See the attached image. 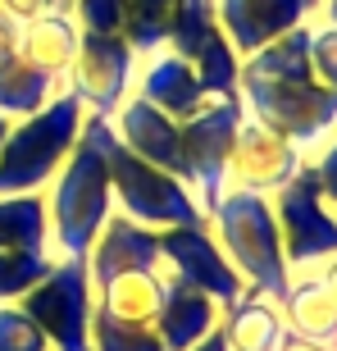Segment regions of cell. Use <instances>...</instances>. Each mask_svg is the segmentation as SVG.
Listing matches in <instances>:
<instances>
[{
    "label": "cell",
    "mask_w": 337,
    "mask_h": 351,
    "mask_svg": "<svg viewBox=\"0 0 337 351\" xmlns=\"http://www.w3.org/2000/svg\"><path fill=\"white\" fill-rule=\"evenodd\" d=\"M68 14H73L78 32L123 37V0H68Z\"/></svg>",
    "instance_id": "f1b7e54d"
},
{
    "label": "cell",
    "mask_w": 337,
    "mask_h": 351,
    "mask_svg": "<svg viewBox=\"0 0 337 351\" xmlns=\"http://www.w3.org/2000/svg\"><path fill=\"white\" fill-rule=\"evenodd\" d=\"M319 278H324V283H328V292L337 297V256H333V261H324V265H319Z\"/></svg>",
    "instance_id": "d590c367"
},
{
    "label": "cell",
    "mask_w": 337,
    "mask_h": 351,
    "mask_svg": "<svg viewBox=\"0 0 337 351\" xmlns=\"http://www.w3.org/2000/svg\"><path fill=\"white\" fill-rule=\"evenodd\" d=\"M10 123H14V119H5V114H0V146H5V137H10Z\"/></svg>",
    "instance_id": "74e56055"
},
{
    "label": "cell",
    "mask_w": 337,
    "mask_h": 351,
    "mask_svg": "<svg viewBox=\"0 0 337 351\" xmlns=\"http://www.w3.org/2000/svg\"><path fill=\"white\" fill-rule=\"evenodd\" d=\"M310 169H314V178H319V192H324V201L337 210V132L310 156Z\"/></svg>",
    "instance_id": "4dcf8cb0"
},
{
    "label": "cell",
    "mask_w": 337,
    "mask_h": 351,
    "mask_svg": "<svg viewBox=\"0 0 337 351\" xmlns=\"http://www.w3.org/2000/svg\"><path fill=\"white\" fill-rule=\"evenodd\" d=\"M319 14H324V23H337V0H319Z\"/></svg>",
    "instance_id": "8d00e7d4"
},
{
    "label": "cell",
    "mask_w": 337,
    "mask_h": 351,
    "mask_svg": "<svg viewBox=\"0 0 337 351\" xmlns=\"http://www.w3.org/2000/svg\"><path fill=\"white\" fill-rule=\"evenodd\" d=\"M82 123H87V110L68 91L46 101L37 114L14 119L10 137L0 146V196L46 192L60 165L68 160V151L78 146Z\"/></svg>",
    "instance_id": "277c9868"
},
{
    "label": "cell",
    "mask_w": 337,
    "mask_h": 351,
    "mask_svg": "<svg viewBox=\"0 0 337 351\" xmlns=\"http://www.w3.org/2000/svg\"><path fill=\"white\" fill-rule=\"evenodd\" d=\"M173 0H123V41L137 55H151L168 41Z\"/></svg>",
    "instance_id": "d4e9b609"
},
{
    "label": "cell",
    "mask_w": 337,
    "mask_h": 351,
    "mask_svg": "<svg viewBox=\"0 0 337 351\" xmlns=\"http://www.w3.org/2000/svg\"><path fill=\"white\" fill-rule=\"evenodd\" d=\"M132 96L151 101L155 110H164V114L178 119V123H187L192 114H201L205 101H210L205 87H201V78H196L192 60L173 55L168 46H160V51H151V55H137Z\"/></svg>",
    "instance_id": "5bb4252c"
},
{
    "label": "cell",
    "mask_w": 337,
    "mask_h": 351,
    "mask_svg": "<svg viewBox=\"0 0 337 351\" xmlns=\"http://www.w3.org/2000/svg\"><path fill=\"white\" fill-rule=\"evenodd\" d=\"M60 91H64V87H60V78L32 69L27 60H18V55H10V60L0 64V114H5V119L37 114L41 105L55 101Z\"/></svg>",
    "instance_id": "7402d4cb"
},
{
    "label": "cell",
    "mask_w": 337,
    "mask_h": 351,
    "mask_svg": "<svg viewBox=\"0 0 337 351\" xmlns=\"http://www.w3.org/2000/svg\"><path fill=\"white\" fill-rule=\"evenodd\" d=\"M164 269H128L96 283V311L110 319H128V324H155L160 306H164Z\"/></svg>",
    "instance_id": "ac0fdd59"
},
{
    "label": "cell",
    "mask_w": 337,
    "mask_h": 351,
    "mask_svg": "<svg viewBox=\"0 0 337 351\" xmlns=\"http://www.w3.org/2000/svg\"><path fill=\"white\" fill-rule=\"evenodd\" d=\"M64 10H68V0H64Z\"/></svg>",
    "instance_id": "f35d334b"
},
{
    "label": "cell",
    "mask_w": 337,
    "mask_h": 351,
    "mask_svg": "<svg viewBox=\"0 0 337 351\" xmlns=\"http://www.w3.org/2000/svg\"><path fill=\"white\" fill-rule=\"evenodd\" d=\"M105 156H110V192H114L118 215H128V219L146 223L155 233L205 219V210H201V201H196V192L187 182L155 169V165H146V160H137L114 132H110V151Z\"/></svg>",
    "instance_id": "5b68a950"
},
{
    "label": "cell",
    "mask_w": 337,
    "mask_h": 351,
    "mask_svg": "<svg viewBox=\"0 0 337 351\" xmlns=\"http://www.w3.org/2000/svg\"><path fill=\"white\" fill-rule=\"evenodd\" d=\"M0 351H51L41 324L18 306V301H5V306H0Z\"/></svg>",
    "instance_id": "83f0119b"
},
{
    "label": "cell",
    "mask_w": 337,
    "mask_h": 351,
    "mask_svg": "<svg viewBox=\"0 0 337 351\" xmlns=\"http://www.w3.org/2000/svg\"><path fill=\"white\" fill-rule=\"evenodd\" d=\"M273 201V219H278V233H283V256L292 274L319 269L324 261L337 256V210L324 201L319 192V178H314L310 160L297 169V178L278 187L269 196Z\"/></svg>",
    "instance_id": "52a82bcc"
},
{
    "label": "cell",
    "mask_w": 337,
    "mask_h": 351,
    "mask_svg": "<svg viewBox=\"0 0 337 351\" xmlns=\"http://www.w3.org/2000/svg\"><path fill=\"white\" fill-rule=\"evenodd\" d=\"M18 306L41 324L51 351H91L96 287H91L87 256H55L46 278L27 287Z\"/></svg>",
    "instance_id": "8992f818"
},
{
    "label": "cell",
    "mask_w": 337,
    "mask_h": 351,
    "mask_svg": "<svg viewBox=\"0 0 337 351\" xmlns=\"http://www.w3.org/2000/svg\"><path fill=\"white\" fill-rule=\"evenodd\" d=\"M333 351H337V342H333Z\"/></svg>",
    "instance_id": "ab89813d"
},
{
    "label": "cell",
    "mask_w": 337,
    "mask_h": 351,
    "mask_svg": "<svg viewBox=\"0 0 337 351\" xmlns=\"http://www.w3.org/2000/svg\"><path fill=\"white\" fill-rule=\"evenodd\" d=\"M0 251H51L46 192L0 196Z\"/></svg>",
    "instance_id": "44dd1931"
},
{
    "label": "cell",
    "mask_w": 337,
    "mask_h": 351,
    "mask_svg": "<svg viewBox=\"0 0 337 351\" xmlns=\"http://www.w3.org/2000/svg\"><path fill=\"white\" fill-rule=\"evenodd\" d=\"M110 128H114V137L128 146L137 160H146V165H155V169H164V173L187 182V156H182V123L178 119H168L164 110H155V105L142 101V96H128V101L114 110ZM187 187H192V182H187Z\"/></svg>",
    "instance_id": "4fadbf2b"
},
{
    "label": "cell",
    "mask_w": 337,
    "mask_h": 351,
    "mask_svg": "<svg viewBox=\"0 0 337 351\" xmlns=\"http://www.w3.org/2000/svg\"><path fill=\"white\" fill-rule=\"evenodd\" d=\"M110 119L87 114L78 146L68 151L60 173L46 187V215H51V251L55 256H87L105 219L114 215L110 192Z\"/></svg>",
    "instance_id": "7a4b0ae2"
},
{
    "label": "cell",
    "mask_w": 337,
    "mask_h": 351,
    "mask_svg": "<svg viewBox=\"0 0 337 351\" xmlns=\"http://www.w3.org/2000/svg\"><path fill=\"white\" fill-rule=\"evenodd\" d=\"M192 69H196V78H201V87H205L210 101H228V96H237V82H242V55L233 51V41L223 37V27L192 55Z\"/></svg>",
    "instance_id": "603a6c76"
},
{
    "label": "cell",
    "mask_w": 337,
    "mask_h": 351,
    "mask_svg": "<svg viewBox=\"0 0 337 351\" xmlns=\"http://www.w3.org/2000/svg\"><path fill=\"white\" fill-rule=\"evenodd\" d=\"M78 23L68 10H51L32 19V23H18V60H27L32 69L51 73V78H64L73 55H78Z\"/></svg>",
    "instance_id": "d6986e66"
},
{
    "label": "cell",
    "mask_w": 337,
    "mask_h": 351,
    "mask_svg": "<svg viewBox=\"0 0 337 351\" xmlns=\"http://www.w3.org/2000/svg\"><path fill=\"white\" fill-rule=\"evenodd\" d=\"M87 269H91V287L128 269H160V233L114 210L87 251Z\"/></svg>",
    "instance_id": "9a60e30c"
},
{
    "label": "cell",
    "mask_w": 337,
    "mask_h": 351,
    "mask_svg": "<svg viewBox=\"0 0 337 351\" xmlns=\"http://www.w3.org/2000/svg\"><path fill=\"white\" fill-rule=\"evenodd\" d=\"M314 14H319V0H214V19L242 60L292 27H305Z\"/></svg>",
    "instance_id": "7c38bea8"
},
{
    "label": "cell",
    "mask_w": 337,
    "mask_h": 351,
    "mask_svg": "<svg viewBox=\"0 0 337 351\" xmlns=\"http://www.w3.org/2000/svg\"><path fill=\"white\" fill-rule=\"evenodd\" d=\"M0 10L10 14L14 23H32V19H41L51 10H64V0H0Z\"/></svg>",
    "instance_id": "1f68e13d"
},
{
    "label": "cell",
    "mask_w": 337,
    "mask_h": 351,
    "mask_svg": "<svg viewBox=\"0 0 337 351\" xmlns=\"http://www.w3.org/2000/svg\"><path fill=\"white\" fill-rule=\"evenodd\" d=\"M310 73L337 91V23H310Z\"/></svg>",
    "instance_id": "f546056e"
},
{
    "label": "cell",
    "mask_w": 337,
    "mask_h": 351,
    "mask_svg": "<svg viewBox=\"0 0 337 351\" xmlns=\"http://www.w3.org/2000/svg\"><path fill=\"white\" fill-rule=\"evenodd\" d=\"M219 319H223L219 301H210L205 292L168 278L164 306H160V315H155V333H160V342H164V351H192L201 338H210V333L219 328Z\"/></svg>",
    "instance_id": "2e32d148"
},
{
    "label": "cell",
    "mask_w": 337,
    "mask_h": 351,
    "mask_svg": "<svg viewBox=\"0 0 337 351\" xmlns=\"http://www.w3.org/2000/svg\"><path fill=\"white\" fill-rule=\"evenodd\" d=\"M237 101L251 119L283 132L310 160L337 132V91L310 73V23L283 32L242 60Z\"/></svg>",
    "instance_id": "6da1fadb"
},
{
    "label": "cell",
    "mask_w": 337,
    "mask_h": 351,
    "mask_svg": "<svg viewBox=\"0 0 337 351\" xmlns=\"http://www.w3.org/2000/svg\"><path fill=\"white\" fill-rule=\"evenodd\" d=\"M132 73H137V51L123 37H96L82 32L78 37V55L68 73L60 78V87L68 96H78L87 114L114 119V110L132 96Z\"/></svg>",
    "instance_id": "30bf717a"
},
{
    "label": "cell",
    "mask_w": 337,
    "mask_h": 351,
    "mask_svg": "<svg viewBox=\"0 0 337 351\" xmlns=\"http://www.w3.org/2000/svg\"><path fill=\"white\" fill-rule=\"evenodd\" d=\"M192 351H228V342H223V333L214 328V333H210V338H201V342H196Z\"/></svg>",
    "instance_id": "e575fe53"
},
{
    "label": "cell",
    "mask_w": 337,
    "mask_h": 351,
    "mask_svg": "<svg viewBox=\"0 0 337 351\" xmlns=\"http://www.w3.org/2000/svg\"><path fill=\"white\" fill-rule=\"evenodd\" d=\"M91 351H164L155 324H128L110 315H91Z\"/></svg>",
    "instance_id": "484cf974"
},
{
    "label": "cell",
    "mask_w": 337,
    "mask_h": 351,
    "mask_svg": "<svg viewBox=\"0 0 337 351\" xmlns=\"http://www.w3.org/2000/svg\"><path fill=\"white\" fill-rule=\"evenodd\" d=\"M10 55H18V23L0 10V64H5Z\"/></svg>",
    "instance_id": "d6a6232c"
},
{
    "label": "cell",
    "mask_w": 337,
    "mask_h": 351,
    "mask_svg": "<svg viewBox=\"0 0 337 351\" xmlns=\"http://www.w3.org/2000/svg\"><path fill=\"white\" fill-rule=\"evenodd\" d=\"M219 32V19H214V0H173V19H168V51L192 60L210 37Z\"/></svg>",
    "instance_id": "cb8c5ba5"
},
{
    "label": "cell",
    "mask_w": 337,
    "mask_h": 351,
    "mask_svg": "<svg viewBox=\"0 0 337 351\" xmlns=\"http://www.w3.org/2000/svg\"><path fill=\"white\" fill-rule=\"evenodd\" d=\"M242 101L228 96V101H205L201 114H192L182 123V156H187V182H192L201 210H214L219 196L228 192V151H233V137L242 128Z\"/></svg>",
    "instance_id": "ba28073f"
},
{
    "label": "cell",
    "mask_w": 337,
    "mask_h": 351,
    "mask_svg": "<svg viewBox=\"0 0 337 351\" xmlns=\"http://www.w3.org/2000/svg\"><path fill=\"white\" fill-rule=\"evenodd\" d=\"M205 223H210V233H214V242H219V251L233 261V269L242 274V283L251 292H260V297H269V301L287 297L292 269H287L283 233H278L269 196L228 187L219 196V206L205 215Z\"/></svg>",
    "instance_id": "3957f363"
},
{
    "label": "cell",
    "mask_w": 337,
    "mask_h": 351,
    "mask_svg": "<svg viewBox=\"0 0 337 351\" xmlns=\"http://www.w3.org/2000/svg\"><path fill=\"white\" fill-rule=\"evenodd\" d=\"M160 269L173 278V283H187L196 292H205L210 301H219L223 311L233 301L247 297V283L242 274L233 269V261L219 251L210 223H178V228H164L160 233Z\"/></svg>",
    "instance_id": "9c48e42d"
},
{
    "label": "cell",
    "mask_w": 337,
    "mask_h": 351,
    "mask_svg": "<svg viewBox=\"0 0 337 351\" xmlns=\"http://www.w3.org/2000/svg\"><path fill=\"white\" fill-rule=\"evenodd\" d=\"M278 311L287 319V333H297L305 342H319V347H333L337 342V297L328 292L319 269L292 274L287 297L278 301Z\"/></svg>",
    "instance_id": "e0dca14e"
},
{
    "label": "cell",
    "mask_w": 337,
    "mask_h": 351,
    "mask_svg": "<svg viewBox=\"0 0 337 351\" xmlns=\"http://www.w3.org/2000/svg\"><path fill=\"white\" fill-rule=\"evenodd\" d=\"M301 165H305V156L287 142L283 132H273L269 123L247 114L233 137V151H228V187L273 196L278 187H287L297 178Z\"/></svg>",
    "instance_id": "8fae6325"
},
{
    "label": "cell",
    "mask_w": 337,
    "mask_h": 351,
    "mask_svg": "<svg viewBox=\"0 0 337 351\" xmlns=\"http://www.w3.org/2000/svg\"><path fill=\"white\" fill-rule=\"evenodd\" d=\"M219 333L228 342V351H278L287 342V319L278 311V301L247 287V297L223 311Z\"/></svg>",
    "instance_id": "ffe728a7"
},
{
    "label": "cell",
    "mask_w": 337,
    "mask_h": 351,
    "mask_svg": "<svg viewBox=\"0 0 337 351\" xmlns=\"http://www.w3.org/2000/svg\"><path fill=\"white\" fill-rule=\"evenodd\" d=\"M51 265L55 251H0V306L18 301L32 283H41Z\"/></svg>",
    "instance_id": "4316f807"
},
{
    "label": "cell",
    "mask_w": 337,
    "mask_h": 351,
    "mask_svg": "<svg viewBox=\"0 0 337 351\" xmlns=\"http://www.w3.org/2000/svg\"><path fill=\"white\" fill-rule=\"evenodd\" d=\"M278 351H333V347H319V342H305V338H297V333H287V342Z\"/></svg>",
    "instance_id": "836d02e7"
}]
</instances>
